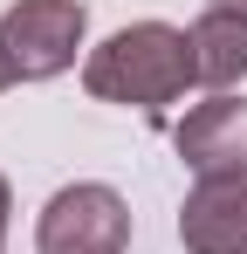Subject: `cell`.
Segmentation results:
<instances>
[{
  "label": "cell",
  "instance_id": "ba28073f",
  "mask_svg": "<svg viewBox=\"0 0 247 254\" xmlns=\"http://www.w3.org/2000/svg\"><path fill=\"white\" fill-rule=\"evenodd\" d=\"M206 7H227V14H247V0H206Z\"/></svg>",
  "mask_w": 247,
  "mask_h": 254
},
{
  "label": "cell",
  "instance_id": "7a4b0ae2",
  "mask_svg": "<svg viewBox=\"0 0 247 254\" xmlns=\"http://www.w3.org/2000/svg\"><path fill=\"white\" fill-rule=\"evenodd\" d=\"M89 35V7L82 0H14L0 14V55L14 69V83H48L76 62Z\"/></svg>",
  "mask_w": 247,
  "mask_h": 254
},
{
  "label": "cell",
  "instance_id": "5b68a950",
  "mask_svg": "<svg viewBox=\"0 0 247 254\" xmlns=\"http://www.w3.org/2000/svg\"><path fill=\"white\" fill-rule=\"evenodd\" d=\"M179 241L185 254H247V179L192 186L179 206Z\"/></svg>",
  "mask_w": 247,
  "mask_h": 254
},
{
  "label": "cell",
  "instance_id": "8992f818",
  "mask_svg": "<svg viewBox=\"0 0 247 254\" xmlns=\"http://www.w3.org/2000/svg\"><path fill=\"white\" fill-rule=\"evenodd\" d=\"M185 35H192V76H199L206 89H220V96H227V89L247 76V14L206 7Z\"/></svg>",
  "mask_w": 247,
  "mask_h": 254
},
{
  "label": "cell",
  "instance_id": "52a82bcc",
  "mask_svg": "<svg viewBox=\"0 0 247 254\" xmlns=\"http://www.w3.org/2000/svg\"><path fill=\"white\" fill-rule=\"evenodd\" d=\"M7 213H14V192H7V179H0V254H7Z\"/></svg>",
  "mask_w": 247,
  "mask_h": 254
},
{
  "label": "cell",
  "instance_id": "6da1fadb",
  "mask_svg": "<svg viewBox=\"0 0 247 254\" xmlns=\"http://www.w3.org/2000/svg\"><path fill=\"white\" fill-rule=\"evenodd\" d=\"M185 83H199L192 76V35H179L172 21H130L103 48H89V62H82V89L96 103L144 110L151 124H165V110L185 96Z\"/></svg>",
  "mask_w": 247,
  "mask_h": 254
},
{
  "label": "cell",
  "instance_id": "277c9868",
  "mask_svg": "<svg viewBox=\"0 0 247 254\" xmlns=\"http://www.w3.org/2000/svg\"><path fill=\"white\" fill-rule=\"evenodd\" d=\"M185 172L213 186V179H247V96H206L192 103L179 130H172Z\"/></svg>",
  "mask_w": 247,
  "mask_h": 254
},
{
  "label": "cell",
  "instance_id": "3957f363",
  "mask_svg": "<svg viewBox=\"0 0 247 254\" xmlns=\"http://www.w3.org/2000/svg\"><path fill=\"white\" fill-rule=\"evenodd\" d=\"M130 248V206H124L110 186L82 179L62 186L35 227V254H124Z\"/></svg>",
  "mask_w": 247,
  "mask_h": 254
},
{
  "label": "cell",
  "instance_id": "9c48e42d",
  "mask_svg": "<svg viewBox=\"0 0 247 254\" xmlns=\"http://www.w3.org/2000/svg\"><path fill=\"white\" fill-rule=\"evenodd\" d=\"M7 83H14V69H7V55H0V89H7Z\"/></svg>",
  "mask_w": 247,
  "mask_h": 254
}]
</instances>
